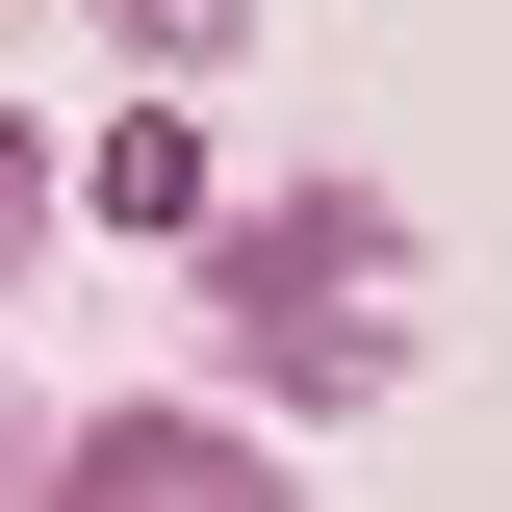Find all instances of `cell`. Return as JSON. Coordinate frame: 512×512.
Returning <instances> with one entry per match:
<instances>
[{
	"label": "cell",
	"instance_id": "1",
	"mask_svg": "<svg viewBox=\"0 0 512 512\" xmlns=\"http://www.w3.org/2000/svg\"><path fill=\"white\" fill-rule=\"evenodd\" d=\"M205 308L256 333V384H282V410H359V384H410V308H436V256H410V205L282 180V205H231Z\"/></svg>",
	"mask_w": 512,
	"mask_h": 512
},
{
	"label": "cell",
	"instance_id": "2",
	"mask_svg": "<svg viewBox=\"0 0 512 512\" xmlns=\"http://www.w3.org/2000/svg\"><path fill=\"white\" fill-rule=\"evenodd\" d=\"M26 512H282V461H256L231 410H77Z\"/></svg>",
	"mask_w": 512,
	"mask_h": 512
}]
</instances>
